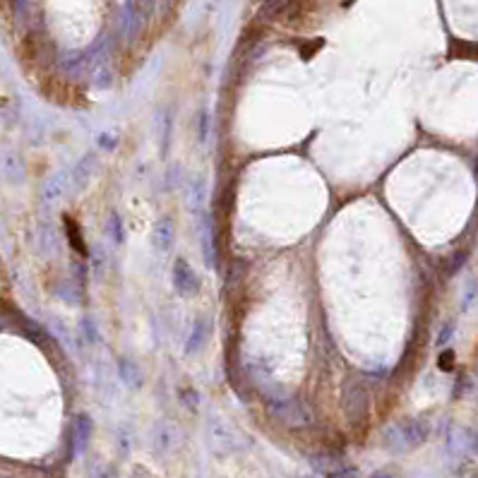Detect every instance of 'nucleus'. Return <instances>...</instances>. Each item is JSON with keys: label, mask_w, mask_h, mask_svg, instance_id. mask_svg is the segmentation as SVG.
Wrapping results in <instances>:
<instances>
[{"label": "nucleus", "mask_w": 478, "mask_h": 478, "mask_svg": "<svg viewBox=\"0 0 478 478\" xmlns=\"http://www.w3.org/2000/svg\"><path fill=\"white\" fill-rule=\"evenodd\" d=\"M118 142H120V137H118V132H113V130H111V132H99V137H96V144L103 151H115Z\"/></svg>", "instance_id": "23"}, {"label": "nucleus", "mask_w": 478, "mask_h": 478, "mask_svg": "<svg viewBox=\"0 0 478 478\" xmlns=\"http://www.w3.org/2000/svg\"><path fill=\"white\" fill-rule=\"evenodd\" d=\"M209 130H212V118H209L207 111H202V113H200V127H197V139H200L202 144L209 139Z\"/></svg>", "instance_id": "24"}, {"label": "nucleus", "mask_w": 478, "mask_h": 478, "mask_svg": "<svg viewBox=\"0 0 478 478\" xmlns=\"http://www.w3.org/2000/svg\"><path fill=\"white\" fill-rule=\"evenodd\" d=\"M303 478H315V476H303Z\"/></svg>", "instance_id": "34"}, {"label": "nucleus", "mask_w": 478, "mask_h": 478, "mask_svg": "<svg viewBox=\"0 0 478 478\" xmlns=\"http://www.w3.org/2000/svg\"><path fill=\"white\" fill-rule=\"evenodd\" d=\"M440 370H445V372H450L454 368V351H450V348H445V351L440 353Z\"/></svg>", "instance_id": "28"}, {"label": "nucleus", "mask_w": 478, "mask_h": 478, "mask_svg": "<svg viewBox=\"0 0 478 478\" xmlns=\"http://www.w3.org/2000/svg\"><path fill=\"white\" fill-rule=\"evenodd\" d=\"M344 413H346L351 425H360L365 421V413H368V394H365V387L351 384V387L344 389Z\"/></svg>", "instance_id": "4"}, {"label": "nucleus", "mask_w": 478, "mask_h": 478, "mask_svg": "<svg viewBox=\"0 0 478 478\" xmlns=\"http://www.w3.org/2000/svg\"><path fill=\"white\" fill-rule=\"evenodd\" d=\"M99 168V156L96 154H84L73 168H70V192H84L87 185L92 183Z\"/></svg>", "instance_id": "7"}, {"label": "nucleus", "mask_w": 478, "mask_h": 478, "mask_svg": "<svg viewBox=\"0 0 478 478\" xmlns=\"http://www.w3.org/2000/svg\"><path fill=\"white\" fill-rule=\"evenodd\" d=\"M183 202L192 214H200L207 202V180L200 173H190L183 178Z\"/></svg>", "instance_id": "6"}, {"label": "nucleus", "mask_w": 478, "mask_h": 478, "mask_svg": "<svg viewBox=\"0 0 478 478\" xmlns=\"http://www.w3.org/2000/svg\"><path fill=\"white\" fill-rule=\"evenodd\" d=\"M106 233L113 243H123V221H120L118 212H111L106 217Z\"/></svg>", "instance_id": "19"}, {"label": "nucleus", "mask_w": 478, "mask_h": 478, "mask_svg": "<svg viewBox=\"0 0 478 478\" xmlns=\"http://www.w3.org/2000/svg\"><path fill=\"white\" fill-rule=\"evenodd\" d=\"M149 440H151V452H154L156 457H168V454H173L180 445V435H178L176 423H171V421L156 423L154 428H151Z\"/></svg>", "instance_id": "2"}, {"label": "nucleus", "mask_w": 478, "mask_h": 478, "mask_svg": "<svg viewBox=\"0 0 478 478\" xmlns=\"http://www.w3.org/2000/svg\"><path fill=\"white\" fill-rule=\"evenodd\" d=\"M284 0H265V13H274V10L282 8Z\"/></svg>", "instance_id": "32"}, {"label": "nucleus", "mask_w": 478, "mask_h": 478, "mask_svg": "<svg viewBox=\"0 0 478 478\" xmlns=\"http://www.w3.org/2000/svg\"><path fill=\"white\" fill-rule=\"evenodd\" d=\"M382 445L387 447L389 452H394V454H401V452H406L409 447H406V442H404V435H401V430H399V425H389L387 430L382 433Z\"/></svg>", "instance_id": "17"}, {"label": "nucleus", "mask_w": 478, "mask_h": 478, "mask_svg": "<svg viewBox=\"0 0 478 478\" xmlns=\"http://www.w3.org/2000/svg\"><path fill=\"white\" fill-rule=\"evenodd\" d=\"M0 171L13 183H22L25 180V164L17 154H3L0 156Z\"/></svg>", "instance_id": "15"}, {"label": "nucleus", "mask_w": 478, "mask_h": 478, "mask_svg": "<svg viewBox=\"0 0 478 478\" xmlns=\"http://www.w3.org/2000/svg\"><path fill=\"white\" fill-rule=\"evenodd\" d=\"M368 478H401V476L394 474V471H389V469H380V471H372Z\"/></svg>", "instance_id": "31"}, {"label": "nucleus", "mask_w": 478, "mask_h": 478, "mask_svg": "<svg viewBox=\"0 0 478 478\" xmlns=\"http://www.w3.org/2000/svg\"><path fill=\"white\" fill-rule=\"evenodd\" d=\"M70 190V171H58L51 178H46L44 188H42V200L46 205H56L58 200L68 195Z\"/></svg>", "instance_id": "8"}, {"label": "nucleus", "mask_w": 478, "mask_h": 478, "mask_svg": "<svg viewBox=\"0 0 478 478\" xmlns=\"http://www.w3.org/2000/svg\"><path fill=\"white\" fill-rule=\"evenodd\" d=\"M118 377H120V382L125 384V387H130V389H142V384H144V375H142V368L135 363L132 358H127V356H120L118 358Z\"/></svg>", "instance_id": "13"}, {"label": "nucleus", "mask_w": 478, "mask_h": 478, "mask_svg": "<svg viewBox=\"0 0 478 478\" xmlns=\"http://www.w3.org/2000/svg\"><path fill=\"white\" fill-rule=\"evenodd\" d=\"M82 332H84V339L89 341V346H94V344L99 341V332H96V325L92 317H82Z\"/></svg>", "instance_id": "26"}, {"label": "nucleus", "mask_w": 478, "mask_h": 478, "mask_svg": "<svg viewBox=\"0 0 478 478\" xmlns=\"http://www.w3.org/2000/svg\"><path fill=\"white\" fill-rule=\"evenodd\" d=\"M341 464L344 462L337 457V454H327V452H317V454H313V457H310V466L317 471V474H322L325 478H329Z\"/></svg>", "instance_id": "16"}, {"label": "nucleus", "mask_w": 478, "mask_h": 478, "mask_svg": "<svg viewBox=\"0 0 478 478\" xmlns=\"http://www.w3.org/2000/svg\"><path fill=\"white\" fill-rule=\"evenodd\" d=\"M466 478H478V469H474V471H471V474L466 476Z\"/></svg>", "instance_id": "33"}, {"label": "nucleus", "mask_w": 478, "mask_h": 478, "mask_svg": "<svg viewBox=\"0 0 478 478\" xmlns=\"http://www.w3.org/2000/svg\"><path fill=\"white\" fill-rule=\"evenodd\" d=\"M178 399H180V404L188 406L190 411H197V406H200V394H197L192 387H183V389H180Z\"/></svg>", "instance_id": "22"}, {"label": "nucleus", "mask_w": 478, "mask_h": 478, "mask_svg": "<svg viewBox=\"0 0 478 478\" xmlns=\"http://www.w3.org/2000/svg\"><path fill=\"white\" fill-rule=\"evenodd\" d=\"M464 437V442L462 445L466 447V450L469 452H474V454H478V430H474V428H466V430H462V433H459Z\"/></svg>", "instance_id": "25"}, {"label": "nucleus", "mask_w": 478, "mask_h": 478, "mask_svg": "<svg viewBox=\"0 0 478 478\" xmlns=\"http://www.w3.org/2000/svg\"><path fill=\"white\" fill-rule=\"evenodd\" d=\"M329 478H360V471L353 464H341Z\"/></svg>", "instance_id": "27"}, {"label": "nucleus", "mask_w": 478, "mask_h": 478, "mask_svg": "<svg viewBox=\"0 0 478 478\" xmlns=\"http://www.w3.org/2000/svg\"><path fill=\"white\" fill-rule=\"evenodd\" d=\"M209 447L217 457H229V454L238 450V437L224 421L214 418L212 425H209Z\"/></svg>", "instance_id": "5"}, {"label": "nucleus", "mask_w": 478, "mask_h": 478, "mask_svg": "<svg viewBox=\"0 0 478 478\" xmlns=\"http://www.w3.org/2000/svg\"><path fill=\"white\" fill-rule=\"evenodd\" d=\"M202 236H200V246H202V260L209 270L217 267V248H214V221L212 217L205 212V219H202Z\"/></svg>", "instance_id": "12"}, {"label": "nucleus", "mask_w": 478, "mask_h": 478, "mask_svg": "<svg viewBox=\"0 0 478 478\" xmlns=\"http://www.w3.org/2000/svg\"><path fill=\"white\" fill-rule=\"evenodd\" d=\"M452 327H454V325H452V322H447V325H445V327H442V332H440V337H437V346H445V344H447V341H450V337H452V332H454Z\"/></svg>", "instance_id": "29"}, {"label": "nucleus", "mask_w": 478, "mask_h": 478, "mask_svg": "<svg viewBox=\"0 0 478 478\" xmlns=\"http://www.w3.org/2000/svg\"><path fill=\"white\" fill-rule=\"evenodd\" d=\"M92 433H94V421H92L89 413H77L73 423V445L75 454H84L87 447L92 442Z\"/></svg>", "instance_id": "9"}, {"label": "nucleus", "mask_w": 478, "mask_h": 478, "mask_svg": "<svg viewBox=\"0 0 478 478\" xmlns=\"http://www.w3.org/2000/svg\"><path fill=\"white\" fill-rule=\"evenodd\" d=\"M207 337H209V325L205 322V320H197V322L192 325L188 339H185V356L200 353L207 344Z\"/></svg>", "instance_id": "14"}, {"label": "nucleus", "mask_w": 478, "mask_h": 478, "mask_svg": "<svg viewBox=\"0 0 478 478\" xmlns=\"http://www.w3.org/2000/svg\"><path fill=\"white\" fill-rule=\"evenodd\" d=\"M87 478H118V476H115L113 466L103 462H92L87 466Z\"/></svg>", "instance_id": "21"}, {"label": "nucleus", "mask_w": 478, "mask_h": 478, "mask_svg": "<svg viewBox=\"0 0 478 478\" xmlns=\"http://www.w3.org/2000/svg\"><path fill=\"white\" fill-rule=\"evenodd\" d=\"M396 425H399V430H401V435H404V442H406L409 450H413V447H421L430 435V425H428V421H423V418H409V421L396 423Z\"/></svg>", "instance_id": "10"}, {"label": "nucleus", "mask_w": 478, "mask_h": 478, "mask_svg": "<svg viewBox=\"0 0 478 478\" xmlns=\"http://www.w3.org/2000/svg\"><path fill=\"white\" fill-rule=\"evenodd\" d=\"M65 229H68V241H70V246L77 250V253L82 255V258H89V250H87V246H84V238H82V233H80L77 224H75L73 219H65Z\"/></svg>", "instance_id": "18"}, {"label": "nucleus", "mask_w": 478, "mask_h": 478, "mask_svg": "<svg viewBox=\"0 0 478 478\" xmlns=\"http://www.w3.org/2000/svg\"><path fill=\"white\" fill-rule=\"evenodd\" d=\"M171 282H173L176 294L183 296V298H192V296L200 294V279H197L195 270H192L190 262L185 258H178L176 262H173Z\"/></svg>", "instance_id": "3"}, {"label": "nucleus", "mask_w": 478, "mask_h": 478, "mask_svg": "<svg viewBox=\"0 0 478 478\" xmlns=\"http://www.w3.org/2000/svg\"><path fill=\"white\" fill-rule=\"evenodd\" d=\"M270 411L279 423L289 428H308L313 423V413L308 411V406L294 396H272Z\"/></svg>", "instance_id": "1"}, {"label": "nucleus", "mask_w": 478, "mask_h": 478, "mask_svg": "<svg viewBox=\"0 0 478 478\" xmlns=\"http://www.w3.org/2000/svg\"><path fill=\"white\" fill-rule=\"evenodd\" d=\"M106 267H108L106 255L101 253V248H94L89 253V270L94 272V279H101L103 272H106Z\"/></svg>", "instance_id": "20"}, {"label": "nucleus", "mask_w": 478, "mask_h": 478, "mask_svg": "<svg viewBox=\"0 0 478 478\" xmlns=\"http://www.w3.org/2000/svg\"><path fill=\"white\" fill-rule=\"evenodd\" d=\"M173 241H176V226H173V221L159 219L154 229H151V246H154L156 253H168V250L173 248Z\"/></svg>", "instance_id": "11"}, {"label": "nucleus", "mask_w": 478, "mask_h": 478, "mask_svg": "<svg viewBox=\"0 0 478 478\" xmlns=\"http://www.w3.org/2000/svg\"><path fill=\"white\" fill-rule=\"evenodd\" d=\"M132 5L139 10L142 15H147L149 10H151V5H154V0H132Z\"/></svg>", "instance_id": "30"}]
</instances>
